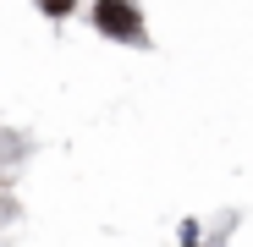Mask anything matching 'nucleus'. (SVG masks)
I'll list each match as a JSON object with an SVG mask.
<instances>
[{"label": "nucleus", "instance_id": "obj_2", "mask_svg": "<svg viewBox=\"0 0 253 247\" xmlns=\"http://www.w3.org/2000/svg\"><path fill=\"white\" fill-rule=\"evenodd\" d=\"M77 6V0H39V11H44V17H66Z\"/></svg>", "mask_w": 253, "mask_h": 247}, {"label": "nucleus", "instance_id": "obj_1", "mask_svg": "<svg viewBox=\"0 0 253 247\" xmlns=\"http://www.w3.org/2000/svg\"><path fill=\"white\" fill-rule=\"evenodd\" d=\"M94 22H99V33H110V38H138V28H143V17H138L132 0H99V6H94Z\"/></svg>", "mask_w": 253, "mask_h": 247}]
</instances>
